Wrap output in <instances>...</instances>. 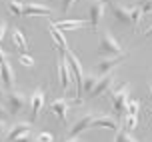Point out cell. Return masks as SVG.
<instances>
[{
    "instance_id": "obj_41",
    "label": "cell",
    "mask_w": 152,
    "mask_h": 142,
    "mask_svg": "<svg viewBox=\"0 0 152 142\" xmlns=\"http://www.w3.org/2000/svg\"><path fill=\"white\" fill-rule=\"evenodd\" d=\"M16 2H22V0H16Z\"/></svg>"
},
{
    "instance_id": "obj_26",
    "label": "cell",
    "mask_w": 152,
    "mask_h": 142,
    "mask_svg": "<svg viewBox=\"0 0 152 142\" xmlns=\"http://www.w3.org/2000/svg\"><path fill=\"white\" fill-rule=\"evenodd\" d=\"M136 124H138V116H132V114H128L126 116V122H124V126H126V130H134L136 128Z\"/></svg>"
},
{
    "instance_id": "obj_16",
    "label": "cell",
    "mask_w": 152,
    "mask_h": 142,
    "mask_svg": "<svg viewBox=\"0 0 152 142\" xmlns=\"http://www.w3.org/2000/svg\"><path fill=\"white\" fill-rule=\"evenodd\" d=\"M24 16H52V10L44 4L28 2V4H24Z\"/></svg>"
},
{
    "instance_id": "obj_30",
    "label": "cell",
    "mask_w": 152,
    "mask_h": 142,
    "mask_svg": "<svg viewBox=\"0 0 152 142\" xmlns=\"http://www.w3.org/2000/svg\"><path fill=\"white\" fill-rule=\"evenodd\" d=\"M8 122L6 120H0V138H2V136H6V132H8Z\"/></svg>"
},
{
    "instance_id": "obj_32",
    "label": "cell",
    "mask_w": 152,
    "mask_h": 142,
    "mask_svg": "<svg viewBox=\"0 0 152 142\" xmlns=\"http://www.w3.org/2000/svg\"><path fill=\"white\" fill-rule=\"evenodd\" d=\"M4 98H6V88H4V84L0 80V100H4Z\"/></svg>"
},
{
    "instance_id": "obj_18",
    "label": "cell",
    "mask_w": 152,
    "mask_h": 142,
    "mask_svg": "<svg viewBox=\"0 0 152 142\" xmlns=\"http://www.w3.org/2000/svg\"><path fill=\"white\" fill-rule=\"evenodd\" d=\"M48 32H50L52 40L56 42V46L60 48V52H66V50H70V48H68V42H66V38H64V32H60V30L56 28L52 22L48 24Z\"/></svg>"
},
{
    "instance_id": "obj_1",
    "label": "cell",
    "mask_w": 152,
    "mask_h": 142,
    "mask_svg": "<svg viewBox=\"0 0 152 142\" xmlns=\"http://www.w3.org/2000/svg\"><path fill=\"white\" fill-rule=\"evenodd\" d=\"M98 52L102 54V58H112V56H120L126 50L122 48V44L114 38L110 30H102L98 36Z\"/></svg>"
},
{
    "instance_id": "obj_36",
    "label": "cell",
    "mask_w": 152,
    "mask_h": 142,
    "mask_svg": "<svg viewBox=\"0 0 152 142\" xmlns=\"http://www.w3.org/2000/svg\"><path fill=\"white\" fill-rule=\"evenodd\" d=\"M104 4H108V6H112V4H118V0H102Z\"/></svg>"
},
{
    "instance_id": "obj_29",
    "label": "cell",
    "mask_w": 152,
    "mask_h": 142,
    "mask_svg": "<svg viewBox=\"0 0 152 142\" xmlns=\"http://www.w3.org/2000/svg\"><path fill=\"white\" fill-rule=\"evenodd\" d=\"M78 0H62V12L64 14H68V10L72 8V4H76Z\"/></svg>"
},
{
    "instance_id": "obj_27",
    "label": "cell",
    "mask_w": 152,
    "mask_h": 142,
    "mask_svg": "<svg viewBox=\"0 0 152 142\" xmlns=\"http://www.w3.org/2000/svg\"><path fill=\"white\" fill-rule=\"evenodd\" d=\"M20 64H22V66L32 68V66H34V58H32V56H28V54H22V56H20Z\"/></svg>"
},
{
    "instance_id": "obj_5",
    "label": "cell",
    "mask_w": 152,
    "mask_h": 142,
    "mask_svg": "<svg viewBox=\"0 0 152 142\" xmlns=\"http://www.w3.org/2000/svg\"><path fill=\"white\" fill-rule=\"evenodd\" d=\"M104 10H106V4L102 0H92L88 4V22H90V28L96 30L102 22V16H104Z\"/></svg>"
},
{
    "instance_id": "obj_39",
    "label": "cell",
    "mask_w": 152,
    "mask_h": 142,
    "mask_svg": "<svg viewBox=\"0 0 152 142\" xmlns=\"http://www.w3.org/2000/svg\"><path fill=\"white\" fill-rule=\"evenodd\" d=\"M148 88H150V94H152V80H150V82H148Z\"/></svg>"
},
{
    "instance_id": "obj_25",
    "label": "cell",
    "mask_w": 152,
    "mask_h": 142,
    "mask_svg": "<svg viewBox=\"0 0 152 142\" xmlns=\"http://www.w3.org/2000/svg\"><path fill=\"white\" fill-rule=\"evenodd\" d=\"M138 110H140V102L138 100H128V108H126V112L132 114V116H138Z\"/></svg>"
},
{
    "instance_id": "obj_3",
    "label": "cell",
    "mask_w": 152,
    "mask_h": 142,
    "mask_svg": "<svg viewBox=\"0 0 152 142\" xmlns=\"http://www.w3.org/2000/svg\"><path fill=\"white\" fill-rule=\"evenodd\" d=\"M28 104H30V98L26 96L24 92H20V90H10L6 94V110L12 116L24 112V108Z\"/></svg>"
},
{
    "instance_id": "obj_12",
    "label": "cell",
    "mask_w": 152,
    "mask_h": 142,
    "mask_svg": "<svg viewBox=\"0 0 152 142\" xmlns=\"http://www.w3.org/2000/svg\"><path fill=\"white\" fill-rule=\"evenodd\" d=\"M60 32H76V30H86L90 28V22L88 20H82V18H76V20H60V22H52Z\"/></svg>"
},
{
    "instance_id": "obj_35",
    "label": "cell",
    "mask_w": 152,
    "mask_h": 142,
    "mask_svg": "<svg viewBox=\"0 0 152 142\" xmlns=\"http://www.w3.org/2000/svg\"><path fill=\"white\" fill-rule=\"evenodd\" d=\"M4 60H8V58H6V52L0 48V62H4Z\"/></svg>"
},
{
    "instance_id": "obj_6",
    "label": "cell",
    "mask_w": 152,
    "mask_h": 142,
    "mask_svg": "<svg viewBox=\"0 0 152 142\" xmlns=\"http://www.w3.org/2000/svg\"><path fill=\"white\" fill-rule=\"evenodd\" d=\"M44 90L42 88H36L32 92L30 96V122H36L40 112H42V108H44Z\"/></svg>"
},
{
    "instance_id": "obj_33",
    "label": "cell",
    "mask_w": 152,
    "mask_h": 142,
    "mask_svg": "<svg viewBox=\"0 0 152 142\" xmlns=\"http://www.w3.org/2000/svg\"><path fill=\"white\" fill-rule=\"evenodd\" d=\"M4 32H6V22H0V40L4 36Z\"/></svg>"
},
{
    "instance_id": "obj_40",
    "label": "cell",
    "mask_w": 152,
    "mask_h": 142,
    "mask_svg": "<svg viewBox=\"0 0 152 142\" xmlns=\"http://www.w3.org/2000/svg\"><path fill=\"white\" fill-rule=\"evenodd\" d=\"M148 112H150V116H152V108H148Z\"/></svg>"
},
{
    "instance_id": "obj_23",
    "label": "cell",
    "mask_w": 152,
    "mask_h": 142,
    "mask_svg": "<svg viewBox=\"0 0 152 142\" xmlns=\"http://www.w3.org/2000/svg\"><path fill=\"white\" fill-rule=\"evenodd\" d=\"M140 10H142V18L144 16H152V0H140Z\"/></svg>"
},
{
    "instance_id": "obj_37",
    "label": "cell",
    "mask_w": 152,
    "mask_h": 142,
    "mask_svg": "<svg viewBox=\"0 0 152 142\" xmlns=\"http://www.w3.org/2000/svg\"><path fill=\"white\" fill-rule=\"evenodd\" d=\"M144 36H152V24L146 28V32H144Z\"/></svg>"
},
{
    "instance_id": "obj_8",
    "label": "cell",
    "mask_w": 152,
    "mask_h": 142,
    "mask_svg": "<svg viewBox=\"0 0 152 142\" xmlns=\"http://www.w3.org/2000/svg\"><path fill=\"white\" fill-rule=\"evenodd\" d=\"M90 128H104V130L116 132V130H118V120L114 118V116L96 112V114H94V118H92V126Z\"/></svg>"
},
{
    "instance_id": "obj_21",
    "label": "cell",
    "mask_w": 152,
    "mask_h": 142,
    "mask_svg": "<svg viewBox=\"0 0 152 142\" xmlns=\"http://www.w3.org/2000/svg\"><path fill=\"white\" fill-rule=\"evenodd\" d=\"M140 18H142V10H140V6H132L130 8V24L134 26V30H136V26H138V22H140Z\"/></svg>"
},
{
    "instance_id": "obj_38",
    "label": "cell",
    "mask_w": 152,
    "mask_h": 142,
    "mask_svg": "<svg viewBox=\"0 0 152 142\" xmlns=\"http://www.w3.org/2000/svg\"><path fill=\"white\" fill-rule=\"evenodd\" d=\"M66 142H80V140H78V138H68Z\"/></svg>"
},
{
    "instance_id": "obj_2",
    "label": "cell",
    "mask_w": 152,
    "mask_h": 142,
    "mask_svg": "<svg viewBox=\"0 0 152 142\" xmlns=\"http://www.w3.org/2000/svg\"><path fill=\"white\" fill-rule=\"evenodd\" d=\"M66 56V62H68V68H70V74H72V82L76 84V92H78V100L82 102V80H84V68H82V62L80 58L76 56L72 50H66L64 52Z\"/></svg>"
},
{
    "instance_id": "obj_19",
    "label": "cell",
    "mask_w": 152,
    "mask_h": 142,
    "mask_svg": "<svg viewBox=\"0 0 152 142\" xmlns=\"http://www.w3.org/2000/svg\"><path fill=\"white\" fill-rule=\"evenodd\" d=\"M12 42H14V46L22 54H26V50H28V42H26V38H24V34H22L20 28H12Z\"/></svg>"
},
{
    "instance_id": "obj_17",
    "label": "cell",
    "mask_w": 152,
    "mask_h": 142,
    "mask_svg": "<svg viewBox=\"0 0 152 142\" xmlns=\"http://www.w3.org/2000/svg\"><path fill=\"white\" fill-rule=\"evenodd\" d=\"M110 12H112V16L116 18V22L120 24H128L130 22V8H126L124 4H112L110 6Z\"/></svg>"
},
{
    "instance_id": "obj_7",
    "label": "cell",
    "mask_w": 152,
    "mask_h": 142,
    "mask_svg": "<svg viewBox=\"0 0 152 142\" xmlns=\"http://www.w3.org/2000/svg\"><path fill=\"white\" fill-rule=\"evenodd\" d=\"M56 64H58V82H60V88L66 92L68 86H70V80H72V74H70V68H68V62H66L64 52H60Z\"/></svg>"
},
{
    "instance_id": "obj_4",
    "label": "cell",
    "mask_w": 152,
    "mask_h": 142,
    "mask_svg": "<svg viewBox=\"0 0 152 142\" xmlns=\"http://www.w3.org/2000/svg\"><path fill=\"white\" fill-rule=\"evenodd\" d=\"M112 106H114V112L118 118H124V112L128 108V100H130V84H124L118 90L112 92Z\"/></svg>"
},
{
    "instance_id": "obj_10",
    "label": "cell",
    "mask_w": 152,
    "mask_h": 142,
    "mask_svg": "<svg viewBox=\"0 0 152 142\" xmlns=\"http://www.w3.org/2000/svg\"><path fill=\"white\" fill-rule=\"evenodd\" d=\"M114 80H116V78H114V72H110V74H104V76H98L96 86L92 88L90 96H92V98H98V96H102V94H106L108 90L112 88Z\"/></svg>"
},
{
    "instance_id": "obj_15",
    "label": "cell",
    "mask_w": 152,
    "mask_h": 142,
    "mask_svg": "<svg viewBox=\"0 0 152 142\" xmlns=\"http://www.w3.org/2000/svg\"><path fill=\"white\" fill-rule=\"evenodd\" d=\"M30 128H32V122H16L12 128H8V132H6V138L8 140H18L20 136L24 134H30Z\"/></svg>"
},
{
    "instance_id": "obj_22",
    "label": "cell",
    "mask_w": 152,
    "mask_h": 142,
    "mask_svg": "<svg viewBox=\"0 0 152 142\" xmlns=\"http://www.w3.org/2000/svg\"><path fill=\"white\" fill-rule=\"evenodd\" d=\"M8 10H10V14H14V16H24V4L22 2L10 0L8 2Z\"/></svg>"
},
{
    "instance_id": "obj_11",
    "label": "cell",
    "mask_w": 152,
    "mask_h": 142,
    "mask_svg": "<svg viewBox=\"0 0 152 142\" xmlns=\"http://www.w3.org/2000/svg\"><path fill=\"white\" fill-rule=\"evenodd\" d=\"M68 108H70L68 98H56V100L50 102V112L60 120V122H66L68 120Z\"/></svg>"
},
{
    "instance_id": "obj_24",
    "label": "cell",
    "mask_w": 152,
    "mask_h": 142,
    "mask_svg": "<svg viewBox=\"0 0 152 142\" xmlns=\"http://www.w3.org/2000/svg\"><path fill=\"white\" fill-rule=\"evenodd\" d=\"M114 142H138V140H134V138L130 136L128 130H120V132L116 134V138H114Z\"/></svg>"
},
{
    "instance_id": "obj_13",
    "label": "cell",
    "mask_w": 152,
    "mask_h": 142,
    "mask_svg": "<svg viewBox=\"0 0 152 142\" xmlns=\"http://www.w3.org/2000/svg\"><path fill=\"white\" fill-rule=\"evenodd\" d=\"M96 114V112H94ZM94 114H84V116H80V118L76 120L74 124H72V128H70V138H78V136L82 134V132H86L88 128L92 126V118H94Z\"/></svg>"
},
{
    "instance_id": "obj_34",
    "label": "cell",
    "mask_w": 152,
    "mask_h": 142,
    "mask_svg": "<svg viewBox=\"0 0 152 142\" xmlns=\"http://www.w3.org/2000/svg\"><path fill=\"white\" fill-rule=\"evenodd\" d=\"M14 142H30V134H24V136H20L18 140H14Z\"/></svg>"
},
{
    "instance_id": "obj_28",
    "label": "cell",
    "mask_w": 152,
    "mask_h": 142,
    "mask_svg": "<svg viewBox=\"0 0 152 142\" xmlns=\"http://www.w3.org/2000/svg\"><path fill=\"white\" fill-rule=\"evenodd\" d=\"M54 138H52V134L50 132H40V134L36 136V142H52Z\"/></svg>"
},
{
    "instance_id": "obj_9",
    "label": "cell",
    "mask_w": 152,
    "mask_h": 142,
    "mask_svg": "<svg viewBox=\"0 0 152 142\" xmlns=\"http://www.w3.org/2000/svg\"><path fill=\"white\" fill-rule=\"evenodd\" d=\"M128 56V52H124V54H120V56H112V58H102L96 64V72H98V76H104V74H110L114 68L120 64L122 60Z\"/></svg>"
},
{
    "instance_id": "obj_20",
    "label": "cell",
    "mask_w": 152,
    "mask_h": 142,
    "mask_svg": "<svg viewBox=\"0 0 152 142\" xmlns=\"http://www.w3.org/2000/svg\"><path fill=\"white\" fill-rule=\"evenodd\" d=\"M96 80H98V74H84V80H82V94H88V96H90L92 88L96 86Z\"/></svg>"
},
{
    "instance_id": "obj_14",
    "label": "cell",
    "mask_w": 152,
    "mask_h": 142,
    "mask_svg": "<svg viewBox=\"0 0 152 142\" xmlns=\"http://www.w3.org/2000/svg\"><path fill=\"white\" fill-rule=\"evenodd\" d=\"M14 70H12V64L8 62V60H4V62H0V80H2V84H4V88L10 92V90H14Z\"/></svg>"
},
{
    "instance_id": "obj_31",
    "label": "cell",
    "mask_w": 152,
    "mask_h": 142,
    "mask_svg": "<svg viewBox=\"0 0 152 142\" xmlns=\"http://www.w3.org/2000/svg\"><path fill=\"white\" fill-rule=\"evenodd\" d=\"M8 116H10V112L6 110V106L0 102V120H8Z\"/></svg>"
}]
</instances>
